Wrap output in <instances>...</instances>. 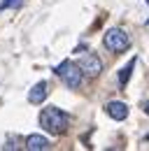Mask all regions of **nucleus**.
<instances>
[{"label":"nucleus","mask_w":149,"mask_h":151,"mask_svg":"<svg viewBox=\"0 0 149 151\" xmlns=\"http://www.w3.org/2000/svg\"><path fill=\"white\" fill-rule=\"evenodd\" d=\"M40 126L51 135H63L70 126V116L58 107H44L40 112Z\"/></svg>","instance_id":"1"},{"label":"nucleus","mask_w":149,"mask_h":151,"mask_svg":"<svg viewBox=\"0 0 149 151\" xmlns=\"http://www.w3.org/2000/svg\"><path fill=\"white\" fill-rule=\"evenodd\" d=\"M56 75L63 79V84L68 88H79L82 79H84V70L79 68V63L74 65L72 60H63L61 65H56Z\"/></svg>","instance_id":"2"},{"label":"nucleus","mask_w":149,"mask_h":151,"mask_svg":"<svg viewBox=\"0 0 149 151\" xmlns=\"http://www.w3.org/2000/svg\"><path fill=\"white\" fill-rule=\"evenodd\" d=\"M103 44H105V49L112 51V54H121V51H126L130 47V40L121 28H110V30L105 33V37H103Z\"/></svg>","instance_id":"3"},{"label":"nucleus","mask_w":149,"mask_h":151,"mask_svg":"<svg viewBox=\"0 0 149 151\" xmlns=\"http://www.w3.org/2000/svg\"><path fill=\"white\" fill-rule=\"evenodd\" d=\"M79 68L84 70L86 77H98L103 72V60L95 56V54H82L79 56Z\"/></svg>","instance_id":"4"},{"label":"nucleus","mask_w":149,"mask_h":151,"mask_svg":"<svg viewBox=\"0 0 149 151\" xmlns=\"http://www.w3.org/2000/svg\"><path fill=\"white\" fill-rule=\"evenodd\" d=\"M105 112L110 119L114 121H124V119H128V107L124 105V102H119V100H110L107 105H105Z\"/></svg>","instance_id":"5"},{"label":"nucleus","mask_w":149,"mask_h":151,"mask_svg":"<svg viewBox=\"0 0 149 151\" xmlns=\"http://www.w3.org/2000/svg\"><path fill=\"white\" fill-rule=\"evenodd\" d=\"M47 93H49V88H47V81H37L35 86L28 91V100H30L33 105H42V102L47 100Z\"/></svg>","instance_id":"6"},{"label":"nucleus","mask_w":149,"mask_h":151,"mask_svg":"<svg viewBox=\"0 0 149 151\" xmlns=\"http://www.w3.org/2000/svg\"><path fill=\"white\" fill-rule=\"evenodd\" d=\"M49 147H51V142L42 135H28L26 137V149L28 151H47Z\"/></svg>","instance_id":"7"},{"label":"nucleus","mask_w":149,"mask_h":151,"mask_svg":"<svg viewBox=\"0 0 149 151\" xmlns=\"http://www.w3.org/2000/svg\"><path fill=\"white\" fill-rule=\"evenodd\" d=\"M135 63H137V60H135V58H130L128 63L121 68V72H119V84H121V86H126V84H128V79H130V75H133Z\"/></svg>","instance_id":"8"},{"label":"nucleus","mask_w":149,"mask_h":151,"mask_svg":"<svg viewBox=\"0 0 149 151\" xmlns=\"http://www.w3.org/2000/svg\"><path fill=\"white\" fill-rule=\"evenodd\" d=\"M9 7H21V0H2L0 2V12L2 9H9Z\"/></svg>","instance_id":"9"},{"label":"nucleus","mask_w":149,"mask_h":151,"mask_svg":"<svg viewBox=\"0 0 149 151\" xmlns=\"http://www.w3.org/2000/svg\"><path fill=\"white\" fill-rule=\"evenodd\" d=\"M145 112H147V114H149V102H145Z\"/></svg>","instance_id":"10"}]
</instances>
